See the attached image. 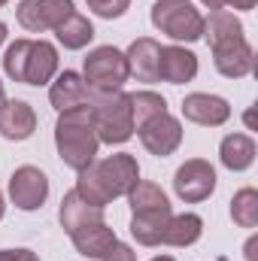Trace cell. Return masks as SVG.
<instances>
[{"instance_id": "36", "label": "cell", "mask_w": 258, "mask_h": 261, "mask_svg": "<svg viewBox=\"0 0 258 261\" xmlns=\"http://www.w3.org/2000/svg\"><path fill=\"white\" fill-rule=\"evenodd\" d=\"M6 3H9V0H0V6H6Z\"/></svg>"}, {"instance_id": "14", "label": "cell", "mask_w": 258, "mask_h": 261, "mask_svg": "<svg viewBox=\"0 0 258 261\" xmlns=\"http://www.w3.org/2000/svg\"><path fill=\"white\" fill-rule=\"evenodd\" d=\"M197 76V55L186 46H161L158 55V79L170 82V85H183L192 82Z\"/></svg>"}, {"instance_id": "35", "label": "cell", "mask_w": 258, "mask_h": 261, "mask_svg": "<svg viewBox=\"0 0 258 261\" xmlns=\"http://www.w3.org/2000/svg\"><path fill=\"white\" fill-rule=\"evenodd\" d=\"M3 100H6V94H3V82H0V103H3Z\"/></svg>"}, {"instance_id": "5", "label": "cell", "mask_w": 258, "mask_h": 261, "mask_svg": "<svg viewBox=\"0 0 258 261\" xmlns=\"http://www.w3.org/2000/svg\"><path fill=\"white\" fill-rule=\"evenodd\" d=\"M152 24L176 43H194L203 37V15L194 9L192 0H158V3H152Z\"/></svg>"}, {"instance_id": "30", "label": "cell", "mask_w": 258, "mask_h": 261, "mask_svg": "<svg viewBox=\"0 0 258 261\" xmlns=\"http://www.w3.org/2000/svg\"><path fill=\"white\" fill-rule=\"evenodd\" d=\"M258 237H249V243H246V261H258Z\"/></svg>"}, {"instance_id": "15", "label": "cell", "mask_w": 258, "mask_h": 261, "mask_svg": "<svg viewBox=\"0 0 258 261\" xmlns=\"http://www.w3.org/2000/svg\"><path fill=\"white\" fill-rule=\"evenodd\" d=\"M37 130V113L24 100H3L0 103V137L6 140H28Z\"/></svg>"}, {"instance_id": "32", "label": "cell", "mask_w": 258, "mask_h": 261, "mask_svg": "<svg viewBox=\"0 0 258 261\" xmlns=\"http://www.w3.org/2000/svg\"><path fill=\"white\" fill-rule=\"evenodd\" d=\"M3 43H6V24L0 21V46H3Z\"/></svg>"}, {"instance_id": "3", "label": "cell", "mask_w": 258, "mask_h": 261, "mask_svg": "<svg viewBox=\"0 0 258 261\" xmlns=\"http://www.w3.org/2000/svg\"><path fill=\"white\" fill-rule=\"evenodd\" d=\"M3 70L12 82L46 85L58 73V49L46 40H15L3 55Z\"/></svg>"}, {"instance_id": "17", "label": "cell", "mask_w": 258, "mask_h": 261, "mask_svg": "<svg viewBox=\"0 0 258 261\" xmlns=\"http://www.w3.org/2000/svg\"><path fill=\"white\" fill-rule=\"evenodd\" d=\"M70 240H73V246H76L79 255H85V258H104V252H107L119 237H116V231H113L107 222H88V225H82L79 231H73Z\"/></svg>"}, {"instance_id": "4", "label": "cell", "mask_w": 258, "mask_h": 261, "mask_svg": "<svg viewBox=\"0 0 258 261\" xmlns=\"http://www.w3.org/2000/svg\"><path fill=\"white\" fill-rule=\"evenodd\" d=\"M82 79L97 94L122 91V85L131 79L125 52H119L116 46H97V49H91L88 58H85V64H82Z\"/></svg>"}, {"instance_id": "22", "label": "cell", "mask_w": 258, "mask_h": 261, "mask_svg": "<svg viewBox=\"0 0 258 261\" xmlns=\"http://www.w3.org/2000/svg\"><path fill=\"white\" fill-rule=\"evenodd\" d=\"M55 37H58V43L64 46V49H85L88 43H91V37H94V24L85 18V15H79V12H70L64 21L55 28Z\"/></svg>"}, {"instance_id": "18", "label": "cell", "mask_w": 258, "mask_h": 261, "mask_svg": "<svg viewBox=\"0 0 258 261\" xmlns=\"http://www.w3.org/2000/svg\"><path fill=\"white\" fill-rule=\"evenodd\" d=\"M58 222L67 234H73L88 222H104V206H94V203L82 200L76 192H67L61 206H58Z\"/></svg>"}, {"instance_id": "33", "label": "cell", "mask_w": 258, "mask_h": 261, "mask_svg": "<svg viewBox=\"0 0 258 261\" xmlns=\"http://www.w3.org/2000/svg\"><path fill=\"white\" fill-rule=\"evenodd\" d=\"M152 261H176V258H173V255H155Z\"/></svg>"}, {"instance_id": "8", "label": "cell", "mask_w": 258, "mask_h": 261, "mask_svg": "<svg viewBox=\"0 0 258 261\" xmlns=\"http://www.w3.org/2000/svg\"><path fill=\"white\" fill-rule=\"evenodd\" d=\"M70 12H76L73 0H21L15 18L24 31L43 34V31H55Z\"/></svg>"}, {"instance_id": "10", "label": "cell", "mask_w": 258, "mask_h": 261, "mask_svg": "<svg viewBox=\"0 0 258 261\" xmlns=\"http://www.w3.org/2000/svg\"><path fill=\"white\" fill-rule=\"evenodd\" d=\"M9 197H12V203H15L18 210H24V213L40 210V206L46 203V197H49V176H46L40 167H34V164L18 167V170L9 176Z\"/></svg>"}, {"instance_id": "34", "label": "cell", "mask_w": 258, "mask_h": 261, "mask_svg": "<svg viewBox=\"0 0 258 261\" xmlns=\"http://www.w3.org/2000/svg\"><path fill=\"white\" fill-rule=\"evenodd\" d=\"M3 210H6V203H3V195H0V219H3Z\"/></svg>"}, {"instance_id": "21", "label": "cell", "mask_w": 258, "mask_h": 261, "mask_svg": "<svg viewBox=\"0 0 258 261\" xmlns=\"http://www.w3.org/2000/svg\"><path fill=\"white\" fill-rule=\"evenodd\" d=\"M200 234H203V219L197 213H179V216H170L161 243H167V246H192V243L200 240Z\"/></svg>"}, {"instance_id": "9", "label": "cell", "mask_w": 258, "mask_h": 261, "mask_svg": "<svg viewBox=\"0 0 258 261\" xmlns=\"http://www.w3.org/2000/svg\"><path fill=\"white\" fill-rule=\"evenodd\" d=\"M137 134H140L143 149H146L149 155H158V158L173 155V152L179 149V143H183V125H179V119L170 116V113H161V116L143 122V125L137 128Z\"/></svg>"}, {"instance_id": "26", "label": "cell", "mask_w": 258, "mask_h": 261, "mask_svg": "<svg viewBox=\"0 0 258 261\" xmlns=\"http://www.w3.org/2000/svg\"><path fill=\"white\" fill-rule=\"evenodd\" d=\"M85 3L100 18H119V15L128 12V6H131V0H85Z\"/></svg>"}, {"instance_id": "31", "label": "cell", "mask_w": 258, "mask_h": 261, "mask_svg": "<svg viewBox=\"0 0 258 261\" xmlns=\"http://www.w3.org/2000/svg\"><path fill=\"white\" fill-rule=\"evenodd\" d=\"M207 9H213V12H219V9H225V0H200Z\"/></svg>"}, {"instance_id": "11", "label": "cell", "mask_w": 258, "mask_h": 261, "mask_svg": "<svg viewBox=\"0 0 258 261\" xmlns=\"http://www.w3.org/2000/svg\"><path fill=\"white\" fill-rule=\"evenodd\" d=\"M213 61H216V70L228 79H243L252 73L255 67V52L246 40V34L240 37H231V40H222V43H213Z\"/></svg>"}, {"instance_id": "28", "label": "cell", "mask_w": 258, "mask_h": 261, "mask_svg": "<svg viewBox=\"0 0 258 261\" xmlns=\"http://www.w3.org/2000/svg\"><path fill=\"white\" fill-rule=\"evenodd\" d=\"M0 261H40L31 249H0Z\"/></svg>"}, {"instance_id": "16", "label": "cell", "mask_w": 258, "mask_h": 261, "mask_svg": "<svg viewBox=\"0 0 258 261\" xmlns=\"http://www.w3.org/2000/svg\"><path fill=\"white\" fill-rule=\"evenodd\" d=\"M158 55L161 46L152 37H137L128 46L125 58H128V70L137 82H158Z\"/></svg>"}, {"instance_id": "19", "label": "cell", "mask_w": 258, "mask_h": 261, "mask_svg": "<svg viewBox=\"0 0 258 261\" xmlns=\"http://www.w3.org/2000/svg\"><path fill=\"white\" fill-rule=\"evenodd\" d=\"M173 210H152V213H134L131 216V237L140 246H158L164 240L167 222H170Z\"/></svg>"}, {"instance_id": "6", "label": "cell", "mask_w": 258, "mask_h": 261, "mask_svg": "<svg viewBox=\"0 0 258 261\" xmlns=\"http://www.w3.org/2000/svg\"><path fill=\"white\" fill-rule=\"evenodd\" d=\"M94 130H97V140L100 143H110V146H119V143H128L134 137V113H131V94L125 91H113V94H104L94 107Z\"/></svg>"}, {"instance_id": "20", "label": "cell", "mask_w": 258, "mask_h": 261, "mask_svg": "<svg viewBox=\"0 0 258 261\" xmlns=\"http://www.w3.org/2000/svg\"><path fill=\"white\" fill-rule=\"evenodd\" d=\"M219 158L228 170L240 173V170H249L252 161H255V140L249 134H228L219 146Z\"/></svg>"}, {"instance_id": "13", "label": "cell", "mask_w": 258, "mask_h": 261, "mask_svg": "<svg viewBox=\"0 0 258 261\" xmlns=\"http://www.w3.org/2000/svg\"><path fill=\"white\" fill-rule=\"evenodd\" d=\"M183 116L194 122V125H203V128H219L231 119V103L219 94H207V91H194L186 94L183 100Z\"/></svg>"}, {"instance_id": "25", "label": "cell", "mask_w": 258, "mask_h": 261, "mask_svg": "<svg viewBox=\"0 0 258 261\" xmlns=\"http://www.w3.org/2000/svg\"><path fill=\"white\" fill-rule=\"evenodd\" d=\"M231 219L240 228H255L258 225V192L255 189H240L231 197Z\"/></svg>"}, {"instance_id": "27", "label": "cell", "mask_w": 258, "mask_h": 261, "mask_svg": "<svg viewBox=\"0 0 258 261\" xmlns=\"http://www.w3.org/2000/svg\"><path fill=\"white\" fill-rule=\"evenodd\" d=\"M100 261H137V252L131 249L128 243H122V240H116L107 252H104V258Z\"/></svg>"}, {"instance_id": "24", "label": "cell", "mask_w": 258, "mask_h": 261, "mask_svg": "<svg viewBox=\"0 0 258 261\" xmlns=\"http://www.w3.org/2000/svg\"><path fill=\"white\" fill-rule=\"evenodd\" d=\"M131 113H134V130H137L143 122L167 113V100L158 91H149V88L146 91H134L131 94Z\"/></svg>"}, {"instance_id": "1", "label": "cell", "mask_w": 258, "mask_h": 261, "mask_svg": "<svg viewBox=\"0 0 258 261\" xmlns=\"http://www.w3.org/2000/svg\"><path fill=\"white\" fill-rule=\"evenodd\" d=\"M140 179V164L137 158L128 152H119V155H110L104 161H91L85 170H79V179H76V195L94 206H107L113 203L116 197L128 195L131 189L137 186Z\"/></svg>"}, {"instance_id": "12", "label": "cell", "mask_w": 258, "mask_h": 261, "mask_svg": "<svg viewBox=\"0 0 258 261\" xmlns=\"http://www.w3.org/2000/svg\"><path fill=\"white\" fill-rule=\"evenodd\" d=\"M100 97H104V94L91 91L88 82L82 79V73H76V70L58 73L55 82H52V88H49V100H52V107H55L58 113L73 110V107H94Z\"/></svg>"}, {"instance_id": "7", "label": "cell", "mask_w": 258, "mask_h": 261, "mask_svg": "<svg viewBox=\"0 0 258 261\" xmlns=\"http://www.w3.org/2000/svg\"><path fill=\"white\" fill-rule=\"evenodd\" d=\"M173 189L179 200L186 203H200L216 192V167L203 158H189L186 164L176 167L173 173Z\"/></svg>"}, {"instance_id": "2", "label": "cell", "mask_w": 258, "mask_h": 261, "mask_svg": "<svg viewBox=\"0 0 258 261\" xmlns=\"http://www.w3.org/2000/svg\"><path fill=\"white\" fill-rule=\"evenodd\" d=\"M55 146L58 155L67 167H73L76 173L85 170L94 158H97V130H94V113L91 107H73L58 113V125H55Z\"/></svg>"}, {"instance_id": "29", "label": "cell", "mask_w": 258, "mask_h": 261, "mask_svg": "<svg viewBox=\"0 0 258 261\" xmlns=\"http://www.w3.org/2000/svg\"><path fill=\"white\" fill-rule=\"evenodd\" d=\"M258 0H225V6H234V9H243V12H249V9H255Z\"/></svg>"}, {"instance_id": "23", "label": "cell", "mask_w": 258, "mask_h": 261, "mask_svg": "<svg viewBox=\"0 0 258 261\" xmlns=\"http://www.w3.org/2000/svg\"><path fill=\"white\" fill-rule=\"evenodd\" d=\"M131 213H152V210H170V200L161 192V186L155 182H143L137 179V186L128 192Z\"/></svg>"}]
</instances>
